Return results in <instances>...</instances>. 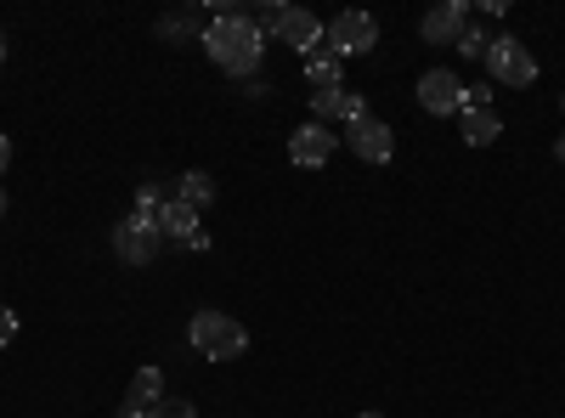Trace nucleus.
<instances>
[{
    "instance_id": "423d86ee",
    "label": "nucleus",
    "mask_w": 565,
    "mask_h": 418,
    "mask_svg": "<svg viewBox=\"0 0 565 418\" xmlns=\"http://www.w3.org/2000/svg\"><path fill=\"white\" fill-rule=\"evenodd\" d=\"M413 97H418L424 114H436V119L463 114V79H458L452 68H424L418 85H413Z\"/></svg>"
},
{
    "instance_id": "393cba45",
    "label": "nucleus",
    "mask_w": 565,
    "mask_h": 418,
    "mask_svg": "<svg viewBox=\"0 0 565 418\" xmlns=\"http://www.w3.org/2000/svg\"><path fill=\"white\" fill-rule=\"evenodd\" d=\"M119 418H148V412H136V407H119Z\"/></svg>"
},
{
    "instance_id": "9b49d317",
    "label": "nucleus",
    "mask_w": 565,
    "mask_h": 418,
    "mask_svg": "<svg viewBox=\"0 0 565 418\" xmlns=\"http://www.w3.org/2000/svg\"><path fill=\"white\" fill-rule=\"evenodd\" d=\"M277 40L289 45V52L311 57L317 45H322V18H317V12H306V7H289V12H282V23H277Z\"/></svg>"
},
{
    "instance_id": "0eeeda50",
    "label": "nucleus",
    "mask_w": 565,
    "mask_h": 418,
    "mask_svg": "<svg viewBox=\"0 0 565 418\" xmlns=\"http://www.w3.org/2000/svg\"><path fill=\"white\" fill-rule=\"evenodd\" d=\"M340 142L362 159V164H391V153H396V136H391V125L385 119H356V125H345L340 130Z\"/></svg>"
},
{
    "instance_id": "39448f33",
    "label": "nucleus",
    "mask_w": 565,
    "mask_h": 418,
    "mask_svg": "<svg viewBox=\"0 0 565 418\" xmlns=\"http://www.w3.org/2000/svg\"><path fill=\"white\" fill-rule=\"evenodd\" d=\"M373 45H380V23H373V12H340L334 23H328V52H334L340 63L345 57H367Z\"/></svg>"
},
{
    "instance_id": "a878e982",
    "label": "nucleus",
    "mask_w": 565,
    "mask_h": 418,
    "mask_svg": "<svg viewBox=\"0 0 565 418\" xmlns=\"http://www.w3.org/2000/svg\"><path fill=\"white\" fill-rule=\"evenodd\" d=\"M7 52H12V45H7V34H0V63H7Z\"/></svg>"
},
{
    "instance_id": "4be33fe9",
    "label": "nucleus",
    "mask_w": 565,
    "mask_h": 418,
    "mask_svg": "<svg viewBox=\"0 0 565 418\" xmlns=\"http://www.w3.org/2000/svg\"><path fill=\"white\" fill-rule=\"evenodd\" d=\"M18 340V317H12V306H0V345H12Z\"/></svg>"
},
{
    "instance_id": "f3484780",
    "label": "nucleus",
    "mask_w": 565,
    "mask_h": 418,
    "mask_svg": "<svg viewBox=\"0 0 565 418\" xmlns=\"http://www.w3.org/2000/svg\"><path fill=\"white\" fill-rule=\"evenodd\" d=\"M487 45H492V34H487L481 23H469V29L458 34V45H452V52H463V57H487Z\"/></svg>"
},
{
    "instance_id": "7ed1b4c3",
    "label": "nucleus",
    "mask_w": 565,
    "mask_h": 418,
    "mask_svg": "<svg viewBox=\"0 0 565 418\" xmlns=\"http://www.w3.org/2000/svg\"><path fill=\"white\" fill-rule=\"evenodd\" d=\"M487 74L498 79V85H509V90H526L532 79H537V57L526 52L514 34H492V45H487Z\"/></svg>"
},
{
    "instance_id": "a211bd4d",
    "label": "nucleus",
    "mask_w": 565,
    "mask_h": 418,
    "mask_svg": "<svg viewBox=\"0 0 565 418\" xmlns=\"http://www.w3.org/2000/svg\"><path fill=\"white\" fill-rule=\"evenodd\" d=\"M334 119H340V125H356V119H367V103L356 97V90H345V85H340V103H334Z\"/></svg>"
},
{
    "instance_id": "f03ea898",
    "label": "nucleus",
    "mask_w": 565,
    "mask_h": 418,
    "mask_svg": "<svg viewBox=\"0 0 565 418\" xmlns=\"http://www.w3.org/2000/svg\"><path fill=\"white\" fill-rule=\"evenodd\" d=\"M186 340H193V351L204 362H238L249 351V329H244L238 317H226V311H193Z\"/></svg>"
},
{
    "instance_id": "ddd939ff",
    "label": "nucleus",
    "mask_w": 565,
    "mask_h": 418,
    "mask_svg": "<svg viewBox=\"0 0 565 418\" xmlns=\"http://www.w3.org/2000/svg\"><path fill=\"white\" fill-rule=\"evenodd\" d=\"M159 401H164V374H159V367H141V374L130 379L125 407H136V412H153Z\"/></svg>"
},
{
    "instance_id": "5701e85b",
    "label": "nucleus",
    "mask_w": 565,
    "mask_h": 418,
    "mask_svg": "<svg viewBox=\"0 0 565 418\" xmlns=\"http://www.w3.org/2000/svg\"><path fill=\"white\" fill-rule=\"evenodd\" d=\"M7 164H12V136L0 130V175H7Z\"/></svg>"
},
{
    "instance_id": "6e6552de",
    "label": "nucleus",
    "mask_w": 565,
    "mask_h": 418,
    "mask_svg": "<svg viewBox=\"0 0 565 418\" xmlns=\"http://www.w3.org/2000/svg\"><path fill=\"white\" fill-rule=\"evenodd\" d=\"M469 29V0H441L418 18V40L424 45H458V34Z\"/></svg>"
},
{
    "instance_id": "20e7f679",
    "label": "nucleus",
    "mask_w": 565,
    "mask_h": 418,
    "mask_svg": "<svg viewBox=\"0 0 565 418\" xmlns=\"http://www.w3.org/2000/svg\"><path fill=\"white\" fill-rule=\"evenodd\" d=\"M159 249H164V232H159L153 215H125V221L114 226V255H119L125 266H153Z\"/></svg>"
},
{
    "instance_id": "f8f14e48",
    "label": "nucleus",
    "mask_w": 565,
    "mask_h": 418,
    "mask_svg": "<svg viewBox=\"0 0 565 418\" xmlns=\"http://www.w3.org/2000/svg\"><path fill=\"white\" fill-rule=\"evenodd\" d=\"M463 148H492L498 136H503V119L492 114V108H463Z\"/></svg>"
},
{
    "instance_id": "cd10ccee",
    "label": "nucleus",
    "mask_w": 565,
    "mask_h": 418,
    "mask_svg": "<svg viewBox=\"0 0 565 418\" xmlns=\"http://www.w3.org/2000/svg\"><path fill=\"white\" fill-rule=\"evenodd\" d=\"M356 418H385V412H356Z\"/></svg>"
},
{
    "instance_id": "2eb2a0df",
    "label": "nucleus",
    "mask_w": 565,
    "mask_h": 418,
    "mask_svg": "<svg viewBox=\"0 0 565 418\" xmlns=\"http://www.w3.org/2000/svg\"><path fill=\"white\" fill-rule=\"evenodd\" d=\"M175 199H181V204H193V210H204V204H215V181H210L204 170H186V175H181V187H175Z\"/></svg>"
},
{
    "instance_id": "dca6fc26",
    "label": "nucleus",
    "mask_w": 565,
    "mask_h": 418,
    "mask_svg": "<svg viewBox=\"0 0 565 418\" xmlns=\"http://www.w3.org/2000/svg\"><path fill=\"white\" fill-rule=\"evenodd\" d=\"M204 29H210V23H204L199 12H175V18H164V23H159V40H170V45H181V40H193V34L204 40Z\"/></svg>"
},
{
    "instance_id": "bb28decb",
    "label": "nucleus",
    "mask_w": 565,
    "mask_h": 418,
    "mask_svg": "<svg viewBox=\"0 0 565 418\" xmlns=\"http://www.w3.org/2000/svg\"><path fill=\"white\" fill-rule=\"evenodd\" d=\"M0 215H7V187H0Z\"/></svg>"
},
{
    "instance_id": "4468645a",
    "label": "nucleus",
    "mask_w": 565,
    "mask_h": 418,
    "mask_svg": "<svg viewBox=\"0 0 565 418\" xmlns=\"http://www.w3.org/2000/svg\"><path fill=\"white\" fill-rule=\"evenodd\" d=\"M340 57L328 52V45H317V52L306 57V79H311V90H340Z\"/></svg>"
},
{
    "instance_id": "412c9836",
    "label": "nucleus",
    "mask_w": 565,
    "mask_h": 418,
    "mask_svg": "<svg viewBox=\"0 0 565 418\" xmlns=\"http://www.w3.org/2000/svg\"><path fill=\"white\" fill-rule=\"evenodd\" d=\"M463 108H492V85H463Z\"/></svg>"
},
{
    "instance_id": "c85d7f7f",
    "label": "nucleus",
    "mask_w": 565,
    "mask_h": 418,
    "mask_svg": "<svg viewBox=\"0 0 565 418\" xmlns=\"http://www.w3.org/2000/svg\"><path fill=\"white\" fill-rule=\"evenodd\" d=\"M559 114H565V97H559Z\"/></svg>"
},
{
    "instance_id": "9d476101",
    "label": "nucleus",
    "mask_w": 565,
    "mask_h": 418,
    "mask_svg": "<svg viewBox=\"0 0 565 418\" xmlns=\"http://www.w3.org/2000/svg\"><path fill=\"white\" fill-rule=\"evenodd\" d=\"M334 148H340V136L334 130H328V125H300L295 136H289V159L300 164V170H317V164H328V159H334Z\"/></svg>"
},
{
    "instance_id": "1a4fd4ad",
    "label": "nucleus",
    "mask_w": 565,
    "mask_h": 418,
    "mask_svg": "<svg viewBox=\"0 0 565 418\" xmlns=\"http://www.w3.org/2000/svg\"><path fill=\"white\" fill-rule=\"evenodd\" d=\"M159 232H164V244H181V249H210L204 226H199V210H193V204H181V199H170V204L159 210Z\"/></svg>"
},
{
    "instance_id": "f257e3e1",
    "label": "nucleus",
    "mask_w": 565,
    "mask_h": 418,
    "mask_svg": "<svg viewBox=\"0 0 565 418\" xmlns=\"http://www.w3.org/2000/svg\"><path fill=\"white\" fill-rule=\"evenodd\" d=\"M204 52H210L215 68L238 74V79H255L260 63H266V34L249 23V12H221L204 29Z\"/></svg>"
},
{
    "instance_id": "b1692460",
    "label": "nucleus",
    "mask_w": 565,
    "mask_h": 418,
    "mask_svg": "<svg viewBox=\"0 0 565 418\" xmlns=\"http://www.w3.org/2000/svg\"><path fill=\"white\" fill-rule=\"evenodd\" d=\"M554 159L565 164V136H554Z\"/></svg>"
},
{
    "instance_id": "6ab92c4d",
    "label": "nucleus",
    "mask_w": 565,
    "mask_h": 418,
    "mask_svg": "<svg viewBox=\"0 0 565 418\" xmlns=\"http://www.w3.org/2000/svg\"><path fill=\"white\" fill-rule=\"evenodd\" d=\"M148 418H199V407L186 401V396H164V401H159Z\"/></svg>"
},
{
    "instance_id": "aec40b11",
    "label": "nucleus",
    "mask_w": 565,
    "mask_h": 418,
    "mask_svg": "<svg viewBox=\"0 0 565 418\" xmlns=\"http://www.w3.org/2000/svg\"><path fill=\"white\" fill-rule=\"evenodd\" d=\"M334 103H340V90H311V119H334Z\"/></svg>"
}]
</instances>
